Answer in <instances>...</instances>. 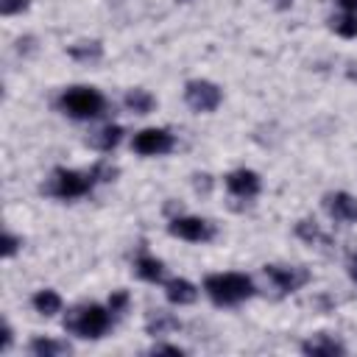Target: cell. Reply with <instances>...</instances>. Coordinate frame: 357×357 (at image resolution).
Listing matches in <instances>:
<instances>
[{
	"label": "cell",
	"mask_w": 357,
	"mask_h": 357,
	"mask_svg": "<svg viewBox=\"0 0 357 357\" xmlns=\"http://www.w3.org/2000/svg\"><path fill=\"white\" fill-rule=\"evenodd\" d=\"M337 6H340L343 11H351V14H357V0H337Z\"/></svg>",
	"instance_id": "29"
},
{
	"label": "cell",
	"mask_w": 357,
	"mask_h": 357,
	"mask_svg": "<svg viewBox=\"0 0 357 357\" xmlns=\"http://www.w3.org/2000/svg\"><path fill=\"white\" fill-rule=\"evenodd\" d=\"M145 326H148V335H165V332H170V329H178L181 324H178L176 315L156 310V312H151V318H148Z\"/></svg>",
	"instance_id": "19"
},
{
	"label": "cell",
	"mask_w": 357,
	"mask_h": 357,
	"mask_svg": "<svg viewBox=\"0 0 357 357\" xmlns=\"http://www.w3.org/2000/svg\"><path fill=\"white\" fill-rule=\"evenodd\" d=\"M92 173H95L98 181H112V178L117 176V167H112L109 162H98V165L92 167Z\"/></svg>",
	"instance_id": "23"
},
{
	"label": "cell",
	"mask_w": 357,
	"mask_h": 357,
	"mask_svg": "<svg viewBox=\"0 0 357 357\" xmlns=\"http://www.w3.org/2000/svg\"><path fill=\"white\" fill-rule=\"evenodd\" d=\"M265 276L273 282V287L279 293H293L298 287H304L310 282V271L301 268V265H293V268H282V265H265L262 268Z\"/></svg>",
	"instance_id": "7"
},
{
	"label": "cell",
	"mask_w": 357,
	"mask_h": 357,
	"mask_svg": "<svg viewBox=\"0 0 357 357\" xmlns=\"http://www.w3.org/2000/svg\"><path fill=\"white\" fill-rule=\"evenodd\" d=\"M67 53L73 59H78V61H95V59L103 56V45L98 39H92V42H75V45L67 47Z\"/></svg>",
	"instance_id": "20"
},
{
	"label": "cell",
	"mask_w": 357,
	"mask_h": 357,
	"mask_svg": "<svg viewBox=\"0 0 357 357\" xmlns=\"http://www.w3.org/2000/svg\"><path fill=\"white\" fill-rule=\"evenodd\" d=\"M220 89L212 81H190L184 86V100L195 112H215L220 106Z\"/></svg>",
	"instance_id": "6"
},
{
	"label": "cell",
	"mask_w": 357,
	"mask_h": 357,
	"mask_svg": "<svg viewBox=\"0 0 357 357\" xmlns=\"http://www.w3.org/2000/svg\"><path fill=\"white\" fill-rule=\"evenodd\" d=\"M329 25H332V31H335L337 36H343V39L357 36V14H351V11H346V14H340V17H332Z\"/></svg>",
	"instance_id": "21"
},
{
	"label": "cell",
	"mask_w": 357,
	"mask_h": 357,
	"mask_svg": "<svg viewBox=\"0 0 357 357\" xmlns=\"http://www.w3.org/2000/svg\"><path fill=\"white\" fill-rule=\"evenodd\" d=\"M134 151L142 153V156H159V153H167L173 151V134L165 131V128H145L134 137Z\"/></svg>",
	"instance_id": "8"
},
{
	"label": "cell",
	"mask_w": 357,
	"mask_h": 357,
	"mask_svg": "<svg viewBox=\"0 0 357 357\" xmlns=\"http://www.w3.org/2000/svg\"><path fill=\"white\" fill-rule=\"evenodd\" d=\"M204 290L215 304L231 307L254 296V282L245 273H209L204 279Z\"/></svg>",
	"instance_id": "1"
},
{
	"label": "cell",
	"mask_w": 357,
	"mask_h": 357,
	"mask_svg": "<svg viewBox=\"0 0 357 357\" xmlns=\"http://www.w3.org/2000/svg\"><path fill=\"white\" fill-rule=\"evenodd\" d=\"M17 248H20V237H17V234H11V231H6V234H3V248H0V251H3V257H6V259H8V257H14V254H17Z\"/></svg>",
	"instance_id": "25"
},
{
	"label": "cell",
	"mask_w": 357,
	"mask_h": 357,
	"mask_svg": "<svg viewBox=\"0 0 357 357\" xmlns=\"http://www.w3.org/2000/svg\"><path fill=\"white\" fill-rule=\"evenodd\" d=\"M8 346H11V326H8V324H3V340H0V349H3V351H8Z\"/></svg>",
	"instance_id": "28"
},
{
	"label": "cell",
	"mask_w": 357,
	"mask_h": 357,
	"mask_svg": "<svg viewBox=\"0 0 357 357\" xmlns=\"http://www.w3.org/2000/svg\"><path fill=\"white\" fill-rule=\"evenodd\" d=\"M226 187H229V192L237 195V198H254V195L259 192L262 181H259V176H257L254 170L240 167V170H234V173L226 176Z\"/></svg>",
	"instance_id": "10"
},
{
	"label": "cell",
	"mask_w": 357,
	"mask_h": 357,
	"mask_svg": "<svg viewBox=\"0 0 357 357\" xmlns=\"http://www.w3.org/2000/svg\"><path fill=\"white\" fill-rule=\"evenodd\" d=\"M296 234H298L304 243H310V245H321V248H332V245H335L332 237H329L326 231H321V226H318L315 220H310V218H304V220L296 223Z\"/></svg>",
	"instance_id": "13"
},
{
	"label": "cell",
	"mask_w": 357,
	"mask_h": 357,
	"mask_svg": "<svg viewBox=\"0 0 357 357\" xmlns=\"http://www.w3.org/2000/svg\"><path fill=\"white\" fill-rule=\"evenodd\" d=\"M59 109H61L64 114L75 117V120H89V117L103 114L106 100H103V95H100L98 89H92V86H73V89L61 92Z\"/></svg>",
	"instance_id": "4"
},
{
	"label": "cell",
	"mask_w": 357,
	"mask_h": 357,
	"mask_svg": "<svg viewBox=\"0 0 357 357\" xmlns=\"http://www.w3.org/2000/svg\"><path fill=\"white\" fill-rule=\"evenodd\" d=\"M324 209L332 220L340 223H354L357 220V198L349 192H326L324 195Z\"/></svg>",
	"instance_id": "9"
},
{
	"label": "cell",
	"mask_w": 357,
	"mask_h": 357,
	"mask_svg": "<svg viewBox=\"0 0 357 357\" xmlns=\"http://www.w3.org/2000/svg\"><path fill=\"white\" fill-rule=\"evenodd\" d=\"M31 0H0V14L3 17H11V14H20L28 8Z\"/></svg>",
	"instance_id": "22"
},
{
	"label": "cell",
	"mask_w": 357,
	"mask_h": 357,
	"mask_svg": "<svg viewBox=\"0 0 357 357\" xmlns=\"http://www.w3.org/2000/svg\"><path fill=\"white\" fill-rule=\"evenodd\" d=\"M165 296H167V301L170 304H192L195 298H198V290H195V284L192 282H187V279H170L167 284H165Z\"/></svg>",
	"instance_id": "12"
},
{
	"label": "cell",
	"mask_w": 357,
	"mask_h": 357,
	"mask_svg": "<svg viewBox=\"0 0 357 357\" xmlns=\"http://www.w3.org/2000/svg\"><path fill=\"white\" fill-rule=\"evenodd\" d=\"M95 184H98V178H95L92 170L78 173V170L56 167V170H53V178H50L42 190H45L47 195H53V198H64V201H70V198H81V195L92 192Z\"/></svg>",
	"instance_id": "3"
},
{
	"label": "cell",
	"mask_w": 357,
	"mask_h": 357,
	"mask_svg": "<svg viewBox=\"0 0 357 357\" xmlns=\"http://www.w3.org/2000/svg\"><path fill=\"white\" fill-rule=\"evenodd\" d=\"M126 106H128L134 114H148V112L156 106V100H153V95H151L148 89H128V92H126Z\"/></svg>",
	"instance_id": "18"
},
{
	"label": "cell",
	"mask_w": 357,
	"mask_h": 357,
	"mask_svg": "<svg viewBox=\"0 0 357 357\" xmlns=\"http://www.w3.org/2000/svg\"><path fill=\"white\" fill-rule=\"evenodd\" d=\"M151 354H173V357H181L184 349L170 346V343H153V346H151Z\"/></svg>",
	"instance_id": "26"
},
{
	"label": "cell",
	"mask_w": 357,
	"mask_h": 357,
	"mask_svg": "<svg viewBox=\"0 0 357 357\" xmlns=\"http://www.w3.org/2000/svg\"><path fill=\"white\" fill-rule=\"evenodd\" d=\"M290 3H293V0H273L276 8H290Z\"/></svg>",
	"instance_id": "30"
},
{
	"label": "cell",
	"mask_w": 357,
	"mask_h": 357,
	"mask_svg": "<svg viewBox=\"0 0 357 357\" xmlns=\"http://www.w3.org/2000/svg\"><path fill=\"white\" fill-rule=\"evenodd\" d=\"M167 231H170L173 237L187 240V243H206V240L215 237V229H212L209 220H204V218H190V215L173 218V220L167 223Z\"/></svg>",
	"instance_id": "5"
},
{
	"label": "cell",
	"mask_w": 357,
	"mask_h": 357,
	"mask_svg": "<svg viewBox=\"0 0 357 357\" xmlns=\"http://www.w3.org/2000/svg\"><path fill=\"white\" fill-rule=\"evenodd\" d=\"M301 351L310 354V357H340V354H346L343 343L335 340V337H329V335H315V337L304 340L301 343Z\"/></svg>",
	"instance_id": "11"
},
{
	"label": "cell",
	"mask_w": 357,
	"mask_h": 357,
	"mask_svg": "<svg viewBox=\"0 0 357 357\" xmlns=\"http://www.w3.org/2000/svg\"><path fill=\"white\" fill-rule=\"evenodd\" d=\"M128 307V293L126 290H114L112 296H109V310L112 312H123Z\"/></svg>",
	"instance_id": "24"
},
{
	"label": "cell",
	"mask_w": 357,
	"mask_h": 357,
	"mask_svg": "<svg viewBox=\"0 0 357 357\" xmlns=\"http://www.w3.org/2000/svg\"><path fill=\"white\" fill-rule=\"evenodd\" d=\"M109 324H112V310H103L100 304H81V307L70 310L64 318V329L78 337H86V340L103 337Z\"/></svg>",
	"instance_id": "2"
},
{
	"label": "cell",
	"mask_w": 357,
	"mask_h": 357,
	"mask_svg": "<svg viewBox=\"0 0 357 357\" xmlns=\"http://www.w3.org/2000/svg\"><path fill=\"white\" fill-rule=\"evenodd\" d=\"M134 271H137V276L145 279V282H159L162 273H165V265H162L156 257H151V254H139L137 262H134Z\"/></svg>",
	"instance_id": "16"
},
{
	"label": "cell",
	"mask_w": 357,
	"mask_h": 357,
	"mask_svg": "<svg viewBox=\"0 0 357 357\" xmlns=\"http://www.w3.org/2000/svg\"><path fill=\"white\" fill-rule=\"evenodd\" d=\"M120 137H123V128L120 126H103V128H98L95 134H89V145L92 148H98V151H112L117 142H120Z\"/></svg>",
	"instance_id": "15"
},
{
	"label": "cell",
	"mask_w": 357,
	"mask_h": 357,
	"mask_svg": "<svg viewBox=\"0 0 357 357\" xmlns=\"http://www.w3.org/2000/svg\"><path fill=\"white\" fill-rule=\"evenodd\" d=\"M346 268H349V276H351V282L357 284V251H354V254H349V262H346Z\"/></svg>",
	"instance_id": "27"
},
{
	"label": "cell",
	"mask_w": 357,
	"mask_h": 357,
	"mask_svg": "<svg viewBox=\"0 0 357 357\" xmlns=\"http://www.w3.org/2000/svg\"><path fill=\"white\" fill-rule=\"evenodd\" d=\"M31 304L39 315H56L61 310V296L56 290H39V293H33Z\"/></svg>",
	"instance_id": "17"
},
{
	"label": "cell",
	"mask_w": 357,
	"mask_h": 357,
	"mask_svg": "<svg viewBox=\"0 0 357 357\" xmlns=\"http://www.w3.org/2000/svg\"><path fill=\"white\" fill-rule=\"evenodd\" d=\"M28 351L36 354V357H61V354H70V343H61V340H50V337H33L28 343Z\"/></svg>",
	"instance_id": "14"
}]
</instances>
